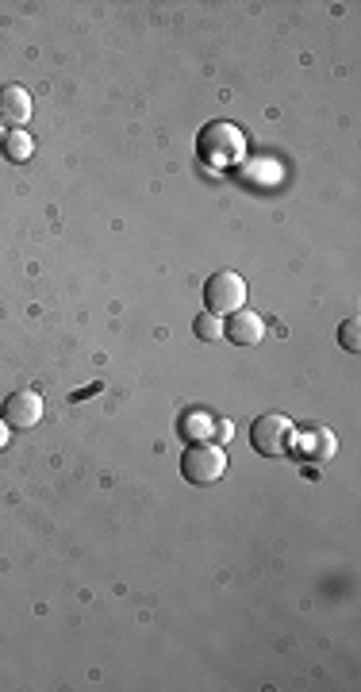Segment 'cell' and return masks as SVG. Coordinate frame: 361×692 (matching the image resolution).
<instances>
[{"label":"cell","instance_id":"cell-1","mask_svg":"<svg viewBox=\"0 0 361 692\" xmlns=\"http://www.w3.org/2000/svg\"><path fill=\"white\" fill-rule=\"evenodd\" d=\"M196 158L200 166L212 173L223 170H239L246 162V131L231 120H212V124L200 127L196 135Z\"/></svg>","mask_w":361,"mask_h":692},{"label":"cell","instance_id":"cell-2","mask_svg":"<svg viewBox=\"0 0 361 692\" xmlns=\"http://www.w3.org/2000/svg\"><path fill=\"white\" fill-rule=\"evenodd\" d=\"M292 439H296V427H292L289 416H277V412H265L254 420L250 427V446L265 454V458H281L292 450Z\"/></svg>","mask_w":361,"mask_h":692},{"label":"cell","instance_id":"cell-3","mask_svg":"<svg viewBox=\"0 0 361 692\" xmlns=\"http://www.w3.org/2000/svg\"><path fill=\"white\" fill-rule=\"evenodd\" d=\"M181 473H185V481H193V485H216L219 477L227 473V454H223V446L193 443L185 450V458H181Z\"/></svg>","mask_w":361,"mask_h":692},{"label":"cell","instance_id":"cell-4","mask_svg":"<svg viewBox=\"0 0 361 692\" xmlns=\"http://www.w3.org/2000/svg\"><path fill=\"white\" fill-rule=\"evenodd\" d=\"M204 304H208L212 316H231V312H239V308H246V281H242L235 270L212 273L208 285H204Z\"/></svg>","mask_w":361,"mask_h":692},{"label":"cell","instance_id":"cell-5","mask_svg":"<svg viewBox=\"0 0 361 692\" xmlns=\"http://www.w3.org/2000/svg\"><path fill=\"white\" fill-rule=\"evenodd\" d=\"M0 416H4V423H8L12 431H27V427H35V423L43 420V396L31 393V389L8 393V396H4Z\"/></svg>","mask_w":361,"mask_h":692},{"label":"cell","instance_id":"cell-6","mask_svg":"<svg viewBox=\"0 0 361 692\" xmlns=\"http://www.w3.org/2000/svg\"><path fill=\"white\" fill-rule=\"evenodd\" d=\"M223 335H227L235 346H258L265 339V320L258 316V312H250V308H239V312L227 316Z\"/></svg>","mask_w":361,"mask_h":692},{"label":"cell","instance_id":"cell-7","mask_svg":"<svg viewBox=\"0 0 361 692\" xmlns=\"http://www.w3.org/2000/svg\"><path fill=\"white\" fill-rule=\"evenodd\" d=\"M31 93L24 85H0V124H8L12 131L24 127L31 120Z\"/></svg>","mask_w":361,"mask_h":692},{"label":"cell","instance_id":"cell-8","mask_svg":"<svg viewBox=\"0 0 361 692\" xmlns=\"http://www.w3.org/2000/svg\"><path fill=\"white\" fill-rule=\"evenodd\" d=\"M292 446L300 450V458H312V462H327L331 454L338 450V439L327 431V427H312L308 435H296Z\"/></svg>","mask_w":361,"mask_h":692},{"label":"cell","instance_id":"cell-9","mask_svg":"<svg viewBox=\"0 0 361 692\" xmlns=\"http://www.w3.org/2000/svg\"><path fill=\"white\" fill-rule=\"evenodd\" d=\"M212 427H216V416L212 412H204V408H193V412H185L181 423H177V431H181V439L193 446V443H212Z\"/></svg>","mask_w":361,"mask_h":692},{"label":"cell","instance_id":"cell-10","mask_svg":"<svg viewBox=\"0 0 361 692\" xmlns=\"http://www.w3.org/2000/svg\"><path fill=\"white\" fill-rule=\"evenodd\" d=\"M0 150H4V158L8 162H27L31 154H35V139H31V131H4V139H0Z\"/></svg>","mask_w":361,"mask_h":692},{"label":"cell","instance_id":"cell-11","mask_svg":"<svg viewBox=\"0 0 361 692\" xmlns=\"http://www.w3.org/2000/svg\"><path fill=\"white\" fill-rule=\"evenodd\" d=\"M193 331L200 343H219V339H223V320L212 316V312H204V316H196Z\"/></svg>","mask_w":361,"mask_h":692},{"label":"cell","instance_id":"cell-12","mask_svg":"<svg viewBox=\"0 0 361 692\" xmlns=\"http://www.w3.org/2000/svg\"><path fill=\"white\" fill-rule=\"evenodd\" d=\"M338 343L346 346L350 354H358V350H361V320H358V316H350V320L338 323Z\"/></svg>","mask_w":361,"mask_h":692},{"label":"cell","instance_id":"cell-13","mask_svg":"<svg viewBox=\"0 0 361 692\" xmlns=\"http://www.w3.org/2000/svg\"><path fill=\"white\" fill-rule=\"evenodd\" d=\"M231 435H235V423H231V420H216V427H212V443H216V446L231 443Z\"/></svg>","mask_w":361,"mask_h":692},{"label":"cell","instance_id":"cell-14","mask_svg":"<svg viewBox=\"0 0 361 692\" xmlns=\"http://www.w3.org/2000/svg\"><path fill=\"white\" fill-rule=\"evenodd\" d=\"M8 443H12V427H8L4 416H0V450H8Z\"/></svg>","mask_w":361,"mask_h":692},{"label":"cell","instance_id":"cell-15","mask_svg":"<svg viewBox=\"0 0 361 692\" xmlns=\"http://www.w3.org/2000/svg\"><path fill=\"white\" fill-rule=\"evenodd\" d=\"M0 139H4V131H0Z\"/></svg>","mask_w":361,"mask_h":692}]
</instances>
